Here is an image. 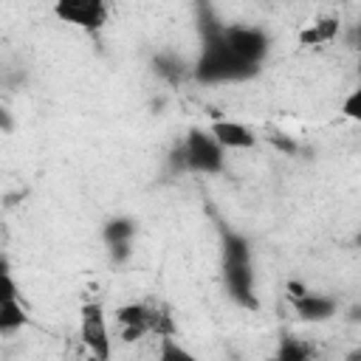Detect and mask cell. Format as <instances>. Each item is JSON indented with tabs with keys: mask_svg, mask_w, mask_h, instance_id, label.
Segmentation results:
<instances>
[{
	"mask_svg": "<svg viewBox=\"0 0 361 361\" xmlns=\"http://www.w3.org/2000/svg\"><path fill=\"white\" fill-rule=\"evenodd\" d=\"M257 68L240 62L220 39V31L214 37H209L206 48H203V56L197 59V79L203 82H223V79H245L251 76Z\"/></svg>",
	"mask_w": 361,
	"mask_h": 361,
	"instance_id": "cell-1",
	"label": "cell"
},
{
	"mask_svg": "<svg viewBox=\"0 0 361 361\" xmlns=\"http://www.w3.org/2000/svg\"><path fill=\"white\" fill-rule=\"evenodd\" d=\"M79 338L90 355V361H110L113 341L107 330V316L99 302H85L79 310Z\"/></svg>",
	"mask_w": 361,
	"mask_h": 361,
	"instance_id": "cell-2",
	"label": "cell"
},
{
	"mask_svg": "<svg viewBox=\"0 0 361 361\" xmlns=\"http://www.w3.org/2000/svg\"><path fill=\"white\" fill-rule=\"evenodd\" d=\"M180 158H183V166L195 169V172H203V175H214L223 169V149L220 144L209 135V130H200V127H192L183 147H180Z\"/></svg>",
	"mask_w": 361,
	"mask_h": 361,
	"instance_id": "cell-3",
	"label": "cell"
},
{
	"mask_svg": "<svg viewBox=\"0 0 361 361\" xmlns=\"http://www.w3.org/2000/svg\"><path fill=\"white\" fill-rule=\"evenodd\" d=\"M220 39H223V45L240 62H245L251 68H257L262 62V56L268 54V37L257 25H228V28H220Z\"/></svg>",
	"mask_w": 361,
	"mask_h": 361,
	"instance_id": "cell-4",
	"label": "cell"
},
{
	"mask_svg": "<svg viewBox=\"0 0 361 361\" xmlns=\"http://www.w3.org/2000/svg\"><path fill=\"white\" fill-rule=\"evenodd\" d=\"M54 14L62 23L73 25V28L99 31V28H104V23L110 17V8L102 0H59L54 6Z\"/></svg>",
	"mask_w": 361,
	"mask_h": 361,
	"instance_id": "cell-5",
	"label": "cell"
},
{
	"mask_svg": "<svg viewBox=\"0 0 361 361\" xmlns=\"http://www.w3.org/2000/svg\"><path fill=\"white\" fill-rule=\"evenodd\" d=\"M223 282L228 296L240 307H257V288H254V271L251 262H223Z\"/></svg>",
	"mask_w": 361,
	"mask_h": 361,
	"instance_id": "cell-6",
	"label": "cell"
},
{
	"mask_svg": "<svg viewBox=\"0 0 361 361\" xmlns=\"http://www.w3.org/2000/svg\"><path fill=\"white\" fill-rule=\"evenodd\" d=\"M209 135L220 144V149H251L257 147V135L251 127L231 121V118H214L209 124Z\"/></svg>",
	"mask_w": 361,
	"mask_h": 361,
	"instance_id": "cell-7",
	"label": "cell"
},
{
	"mask_svg": "<svg viewBox=\"0 0 361 361\" xmlns=\"http://www.w3.org/2000/svg\"><path fill=\"white\" fill-rule=\"evenodd\" d=\"M293 310H296L299 319H305V322H327V319L336 316L338 302H336L333 296L307 290V293H302L299 299H293Z\"/></svg>",
	"mask_w": 361,
	"mask_h": 361,
	"instance_id": "cell-8",
	"label": "cell"
},
{
	"mask_svg": "<svg viewBox=\"0 0 361 361\" xmlns=\"http://www.w3.org/2000/svg\"><path fill=\"white\" fill-rule=\"evenodd\" d=\"M338 31H341L338 17H319V20H313L310 25H305L299 31V45H305V48L327 45V42H333L338 37Z\"/></svg>",
	"mask_w": 361,
	"mask_h": 361,
	"instance_id": "cell-9",
	"label": "cell"
},
{
	"mask_svg": "<svg viewBox=\"0 0 361 361\" xmlns=\"http://www.w3.org/2000/svg\"><path fill=\"white\" fill-rule=\"evenodd\" d=\"M155 310H149L144 302H130V305H121L116 310V322L121 327H141V330H155Z\"/></svg>",
	"mask_w": 361,
	"mask_h": 361,
	"instance_id": "cell-10",
	"label": "cell"
},
{
	"mask_svg": "<svg viewBox=\"0 0 361 361\" xmlns=\"http://www.w3.org/2000/svg\"><path fill=\"white\" fill-rule=\"evenodd\" d=\"M133 234H135V223H133L130 217H113V220H107V223H104V228H102V237H104V243H107V245L130 243V240H133Z\"/></svg>",
	"mask_w": 361,
	"mask_h": 361,
	"instance_id": "cell-11",
	"label": "cell"
},
{
	"mask_svg": "<svg viewBox=\"0 0 361 361\" xmlns=\"http://www.w3.org/2000/svg\"><path fill=\"white\" fill-rule=\"evenodd\" d=\"M25 310L20 305V299L14 302H0V333H14L25 324Z\"/></svg>",
	"mask_w": 361,
	"mask_h": 361,
	"instance_id": "cell-12",
	"label": "cell"
},
{
	"mask_svg": "<svg viewBox=\"0 0 361 361\" xmlns=\"http://www.w3.org/2000/svg\"><path fill=\"white\" fill-rule=\"evenodd\" d=\"M223 262H251V245L240 234H226L223 240Z\"/></svg>",
	"mask_w": 361,
	"mask_h": 361,
	"instance_id": "cell-13",
	"label": "cell"
},
{
	"mask_svg": "<svg viewBox=\"0 0 361 361\" xmlns=\"http://www.w3.org/2000/svg\"><path fill=\"white\" fill-rule=\"evenodd\" d=\"M155 361H197V355L192 350H186L180 341H175V336H161Z\"/></svg>",
	"mask_w": 361,
	"mask_h": 361,
	"instance_id": "cell-14",
	"label": "cell"
},
{
	"mask_svg": "<svg viewBox=\"0 0 361 361\" xmlns=\"http://www.w3.org/2000/svg\"><path fill=\"white\" fill-rule=\"evenodd\" d=\"M276 361H310V347L299 338H282Z\"/></svg>",
	"mask_w": 361,
	"mask_h": 361,
	"instance_id": "cell-15",
	"label": "cell"
},
{
	"mask_svg": "<svg viewBox=\"0 0 361 361\" xmlns=\"http://www.w3.org/2000/svg\"><path fill=\"white\" fill-rule=\"evenodd\" d=\"M14 299H20V288H17L8 265L0 262V302H14Z\"/></svg>",
	"mask_w": 361,
	"mask_h": 361,
	"instance_id": "cell-16",
	"label": "cell"
},
{
	"mask_svg": "<svg viewBox=\"0 0 361 361\" xmlns=\"http://www.w3.org/2000/svg\"><path fill=\"white\" fill-rule=\"evenodd\" d=\"M341 113L350 121H361V90H353L344 102H341Z\"/></svg>",
	"mask_w": 361,
	"mask_h": 361,
	"instance_id": "cell-17",
	"label": "cell"
},
{
	"mask_svg": "<svg viewBox=\"0 0 361 361\" xmlns=\"http://www.w3.org/2000/svg\"><path fill=\"white\" fill-rule=\"evenodd\" d=\"M110 257H113V262H121V259H127V257H130V243H118V245H110Z\"/></svg>",
	"mask_w": 361,
	"mask_h": 361,
	"instance_id": "cell-18",
	"label": "cell"
},
{
	"mask_svg": "<svg viewBox=\"0 0 361 361\" xmlns=\"http://www.w3.org/2000/svg\"><path fill=\"white\" fill-rule=\"evenodd\" d=\"M147 336V330H141V327H121V338L127 341V344H133V341H138V338H144Z\"/></svg>",
	"mask_w": 361,
	"mask_h": 361,
	"instance_id": "cell-19",
	"label": "cell"
}]
</instances>
